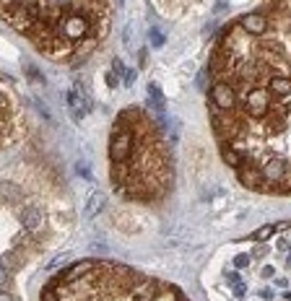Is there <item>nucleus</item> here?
Wrapping results in <instances>:
<instances>
[{"mask_svg": "<svg viewBox=\"0 0 291 301\" xmlns=\"http://www.w3.org/2000/svg\"><path fill=\"white\" fill-rule=\"evenodd\" d=\"M260 174L265 179V190L271 187H281V184L291 177V164L284 156H268L260 164Z\"/></svg>", "mask_w": 291, "mask_h": 301, "instance_id": "f257e3e1", "label": "nucleus"}, {"mask_svg": "<svg viewBox=\"0 0 291 301\" xmlns=\"http://www.w3.org/2000/svg\"><path fill=\"white\" fill-rule=\"evenodd\" d=\"M237 29L247 37H265L271 31V18H268L263 10H252V13H244L239 21H237Z\"/></svg>", "mask_w": 291, "mask_h": 301, "instance_id": "f03ea898", "label": "nucleus"}, {"mask_svg": "<svg viewBox=\"0 0 291 301\" xmlns=\"http://www.w3.org/2000/svg\"><path fill=\"white\" fill-rule=\"evenodd\" d=\"M211 104L221 112H234V109H239V96L226 80H216L211 88Z\"/></svg>", "mask_w": 291, "mask_h": 301, "instance_id": "7ed1b4c3", "label": "nucleus"}, {"mask_svg": "<svg viewBox=\"0 0 291 301\" xmlns=\"http://www.w3.org/2000/svg\"><path fill=\"white\" fill-rule=\"evenodd\" d=\"M263 88L271 94L273 99H286L291 94V75H273V78H268Z\"/></svg>", "mask_w": 291, "mask_h": 301, "instance_id": "20e7f679", "label": "nucleus"}, {"mask_svg": "<svg viewBox=\"0 0 291 301\" xmlns=\"http://www.w3.org/2000/svg\"><path fill=\"white\" fill-rule=\"evenodd\" d=\"M42 211L39 208H24V213H21V226L24 231H37L42 226Z\"/></svg>", "mask_w": 291, "mask_h": 301, "instance_id": "39448f33", "label": "nucleus"}, {"mask_svg": "<svg viewBox=\"0 0 291 301\" xmlns=\"http://www.w3.org/2000/svg\"><path fill=\"white\" fill-rule=\"evenodd\" d=\"M104 208V192H99V190H94L89 195V200H86V205H84V216L86 218H94L99 211Z\"/></svg>", "mask_w": 291, "mask_h": 301, "instance_id": "423d86ee", "label": "nucleus"}, {"mask_svg": "<svg viewBox=\"0 0 291 301\" xmlns=\"http://www.w3.org/2000/svg\"><path fill=\"white\" fill-rule=\"evenodd\" d=\"M148 99H151V104H154V109H156L159 114H164V112H167L164 94H161V88H159L156 83H148Z\"/></svg>", "mask_w": 291, "mask_h": 301, "instance_id": "0eeeda50", "label": "nucleus"}, {"mask_svg": "<svg viewBox=\"0 0 291 301\" xmlns=\"http://www.w3.org/2000/svg\"><path fill=\"white\" fill-rule=\"evenodd\" d=\"M221 156H224V161H226L231 169H239V166L244 164V156L239 153L237 148H231V146H226V143H224V148H221Z\"/></svg>", "mask_w": 291, "mask_h": 301, "instance_id": "6e6552de", "label": "nucleus"}, {"mask_svg": "<svg viewBox=\"0 0 291 301\" xmlns=\"http://www.w3.org/2000/svg\"><path fill=\"white\" fill-rule=\"evenodd\" d=\"M0 195H5V198H18L21 190L16 187V184H10V182H0Z\"/></svg>", "mask_w": 291, "mask_h": 301, "instance_id": "1a4fd4ad", "label": "nucleus"}, {"mask_svg": "<svg viewBox=\"0 0 291 301\" xmlns=\"http://www.w3.org/2000/svg\"><path fill=\"white\" fill-rule=\"evenodd\" d=\"M276 234V226H263L255 231V241H265V239H271Z\"/></svg>", "mask_w": 291, "mask_h": 301, "instance_id": "9d476101", "label": "nucleus"}, {"mask_svg": "<svg viewBox=\"0 0 291 301\" xmlns=\"http://www.w3.org/2000/svg\"><path fill=\"white\" fill-rule=\"evenodd\" d=\"M8 286H10V270L5 265H0V291H5Z\"/></svg>", "mask_w": 291, "mask_h": 301, "instance_id": "9b49d317", "label": "nucleus"}, {"mask_svg": "<svg viewBox=\"0 0 291 301\" xmlns=\"http://www.w3.org/2000/svg\"><path fill=\"white\" fill-rule=\"evenodd\" d=\"M148 37H151V44H154V47H161V44H164V37H161V31L156 26L148 29Z\"/></svg>", "mask_w": 291, "mask_h": 301, "instance_id": "f8f14e48", "label": "nucleus"}, {"mask_svg": "<svg viewBox=\"0 0 291 301\" xmlns=\"http://www.w3.org/2000/svg\"><path fill=\"white\" fill-rule=\"evenodd\" d=\"M125 71H127V68L122 65V60H120V57H114V60H112V73L117 75V78H122V75H125Z\"/></svg>", "mask_w": 291, "mask_h": 301, "instance_id": "ddd939ff", "label": "nucleus"}, {"mask_svg": "<svg viewBox=\"0 0 291 301\" xmlns=\"http://www.w3.org/2000/svg\"><path fill=\"white\" fill-rule=\"evenodd\" d=\"M104 80H107V86H109V88H117V83H120L117 75H114L112 71H109V73H104Z\"/></svg>", "mask_w": 291, "mask_h": 301, "instance_id": "4468645a", "label": "nucleus"}, {"mask_svg": "<svg viewBox=\"0 0 291 301\" xmlns=\"http://www.w3.org/2000/svg\"><path fill=\"white\" fill-rule=\"evenodd\" d=\"M234 265H237V268H247L250 257H247V254H239V257H234Z\"/></svg>", "mask_w": 291, "mask_h": 301, "instance_id": "2eb2a0df", "label": "nucleus"}, {"mask_svg": "<svg viewBox=\"0 0 291 301\" xmlns=\"http://www.w3.org/2000/svg\"><path fill=\"white\" fill-rule=\"evenodd\" d=\"M26 73H29L31 80H37V83H44V75H39L37 71H34V68H26Z\"/></svg>", "mask_w": 291, "mask_h": 301, "instance_id": "dca6fc26", "label": "nucleus"}, {"mask_svg": "<svg viewBox=\"0 0 291 301\" xmlns=\"http://www.w3.org/2000/svg\"><path fill=\"white\" fill-rule=\"evenodd\" d=\"M122 80H125V86H133V80H135V73L130 71V68H127V71H125V75H122Z\"/></svg>", "mask_w": 291, "mask_h": 301, "instance_id": "f3484780", "label": "nucleus"}, {"mask_svg": "<svg viewBox=\"0 0 291 301\" xmlns=\"http://www.w3.org/2000/svg\"><path fill=\"white\" fill-rule=\"evenodd\" d=\"M229 5V0H216V5H213V13H221V10H226Z\"/></svg>", "mask_w": 291, "mask_h": 301, "instance_id": "a211bd4d", "label": "nucleus"}, {"mask_svg": "<svg viewBox=\"0 0 291 301\" xmlns=\"http://www.w3.org/2000/svg\"><path fill=\"white\" fill-rule=\"evenodd\" d=\"M0 301H18L13 294H8V291H0Z\"/></svg>", "mask_w": 291, "mask_h": 301, "instance_id": "6ab92c4d", "label": "nucleus"}, {"mask_svg": "<svg viewBox=\"0 0 291 301\" xmlns=\"http://www.w3.org/2000/svg\"><path fill=\"white\" fill-rule=\"evenodd\" d=\"M229 283H231V286H237V283H239V273H237V270H231V273H229Z\"/></svg>", "mask_w": 291, "mask_h": 301, "instance_id": "aec40b11", "label": "nucleus"}, {"mask_svg": "<svg viewBox=\"0 0 291 301\" xmlns=\"http://www.w3.org/2000/svg\"><path fill=\"white\" fill-rule=\"evenodd\" d=\"M291 228V221H281V224H276V231H286Z\"/></svg>", "mask_w": 291, "mask_h": 301, "instance_id": "412c9836", "label": "nucleus"}, {"mask_svg": "<svg viewBox=\"0 0 291 301\" xmlns=\"http://www.w3.org/2000/svg\"><path fill=\"white\" fill-rule=\"evenodd\" d=\"M234 296H239V299L244 296V286H242V283H237V286H234Z\"/></svg>", "mask_w": 291, "mask_h": 301, "instance_id": "4be33fe9", "label": "nucleus"}, {"mask_svg": "<svg viewBox=\"0 0 291 301\" xmlns=\"http://www.w3.org/2000/svg\"><path fill=\"white\" fill-rule=\"evenodd\" d=\"M146 60H148V57H146V52L141 50V52H138V63H141V65H146Z\"/></svg>", "mask_w": 291, "mask_h": 301, "instance_id": "5701e85b", "label": "nucleus"}, {"mask_svg": "<svg viewBox=\"0 0 291 301\" xmlns=\"http://www.w3.org/2000/svg\"><path fill=\"white\" fill-rule=\"evenodd\" d=\"M284 296H286V299H289V301H291V291H286V294H284Z\"/></svg>", "mask_w": 291, "mask_h": 301, "instance_id": "b1692460", "label": "nucleus"}, {"mask_svg": "<svg viewBox=\"0 0 291 301\" xmlns=\"http://www.w3.org/2000/svg\"><path fill=\"white\" fill-rule=\"evenodd\" d=\"M289 270H291V260H289Z\"/></svg>", "mask_w": 291, "mask_h": 301, "instance_id": "393cba45", "label": "nucleus"}]
</instances>
